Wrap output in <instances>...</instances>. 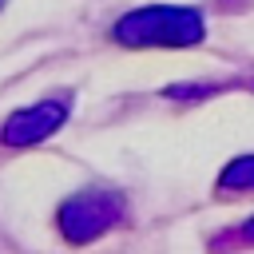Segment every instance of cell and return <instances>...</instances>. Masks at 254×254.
Instances as JSON below:
<instances>
[{
	"mask_svg": "<svg viewBox=\"0 0 254 254\" xmlns=\"http://www.w3.org/2000/svg\"><path fill=\"white\" fill-rule=\"evenodd\" d=\"M242 242H254V214H250L246 226H242Z\"/></svg>",
	"mask_w": 254,
	"mask_h": 254,
	"instance_id": "cell-5",
	"label": "cell"
},
{
	"mask_svg": "<svg viewBox=\"0 0 254 254\" xmlns=\"http://www.w3.org/2000/svg\"><path fill=\"white\" fill-rule=\"evenodd\" d=\"M111 36L123 48H190L206 36V20L198 8L147 4V8H131L127 16H119Z\"/></svg>",
	"mask_w": 254,
	"mask_h": 254,
	"instance_id": "cell-1",
	"label": "cell"
},
{
	"mask_svg": "<svg viewBox=\"0 0 254 254\" xmlns=\"http://www.w3.org/2000/svg\"><path fill=\"white\" fill-rule=\"evenodd\" d=\"M67 115H71V95H67V91H64V95H52V99H40V103H32V107L12 111V115L4 119L0 139H4L8 147H32V143L56 135V131L67 123Z\"/></svg>",
	"mask_w": 254,
	"mask_h": 254,
	"instance_id": "cell-3",
	"label": "cell"
},
{
	"mask_svg": "<svg viewBox=\"0 0 254 254\" xmlns=\"http://www.w3.org/2000/svg\"><path fill=\"white\" fill-rule=\"evenodd\" d=\"M0 4H4V0H0Z\"/></svg>",
	"mask_w": 254,
	"mask_h": 254,
	"instance_id": "cell-6",
	"label": "cell"
},
{
	"mask_svg": "<svg viewBox=\"0 0 254 254\" xmlns=\"http://www.w3.org/2000/svg\"><path fill=\"white\" fill-rule=\"evenodd\" d=\"M123 214H127V206H123L119 190L87 187V190H79V194L60 202L56 222H60V234L71 246H83V242H95L99 234H107L115 222H123Z\"/></svg>",
	"mask_w": 254,
	"mask_h": 254,
	"instance_id": "cell-2",
	"label": "cell"
},
{
	"mask_svg": "<svg viewBox=\"0 0 254 254\" xmlns=\"http://www.w3.org/2000/svg\"><path fill=\"white\" fill-rule=\"evenodd\" d=\"M218 190L222 194H254V155L230 159L218 175Z\"/></svg>",
	"mask_w": 254,
	"mask_h": 254,
	"instance_id": "cell-4",
	"label": "cell"
}]
</instances>
